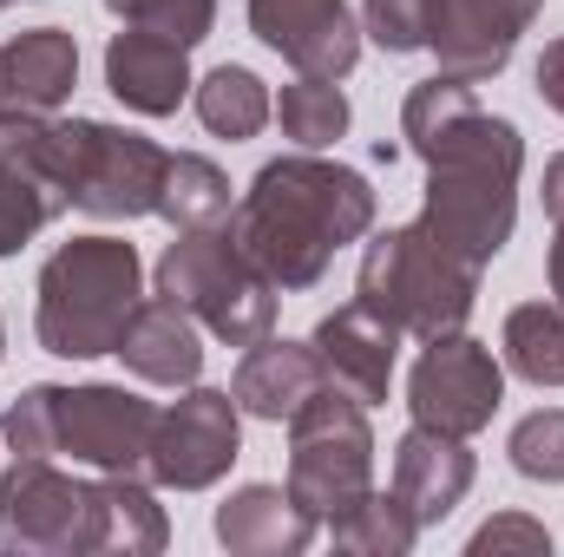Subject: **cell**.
Returning <instances> with one entry per match:
<instances>
[{"label":"cell","instance_id":"1","mask_svg":"<svg viewBox=\"0 0 564 557\" xmlns=\"http://www.w3.org/2000/svg\"><path fill=\"white\" fill-rule=\"evenodd\" d=\"M401 139L426 164L421 230L446 256L486 270L519 223V171H525L519 125L486 112L466 79L433 73L401 106Z\"/></svg>","mask_w":564,"mask_h":557},{"label":"cell","instance_id":"2","mask_svg":"<svg viewBox=\"0 0 564 557\" xmlns=\"http://www.w3.org/2000/svg\"><path fill=\"white\" fill-rule=\"evenodd\" d=\"M375 230V184L322 151L270 157L230 210V243L263 270L270 288L295 295L328 276L335 250Z\"/></svg>","mask_w":564,"mask_h":557},{"label":"cell","instance_id":"3","mask_svg":"<svg viewBox=\"0 0 564 557\" xmlns=\"http://www.w3.org/2000/svg\"><path fill=\"white\" fill-rule=\"evenodd\" d=\"M144 302V263L126 237H73L46 256L40 270V308L33 335L59 361H99L119 348L132 308Z\"/></svg>","mask_w":564,"mask_h":557},{"label":"cell","instance_id":"4","mask_svg":"<svg viewBox=\"0 0 564 557\" xmlns=\"http://www.w3.org/2000/svg\"><path fill=\"white\" fill-rule=\"evenodd\" d=\"M355 302H368L381 321H394L401 335L433 341V335H453L466 328L473 302H479V270L446 256L433 237L414 223H394L381 230L368 250H361V276H355Z\"/></svg>","mask_w":564,"mask_h":557},{"label":"cell","instance_id":"5","mask_svg":"<svg viewBox=\"0 0 564 557\" xmlns=\"http://www.w3.org/2000/svg\"><path fill=\"white\" fill-rule=\"evenodd\" d=\"M158 295L191 308L197 328L230 341V348H257L263 335H276V288L230 243L224 223L217 230H177V243L158 256Z\"/></svg>","mask_w":564,"mask_h":557},{"label":"cell","instance_id":"6","mask_svg":"<svg viewBox=\"0 0 564 557\" xmlns=\"http://www.w3.org/2000/svg\"><path fill=\"white\" fill-rule=\"evenodd\" d=\"M289 492L315 525H335L375 492V433L368 407L341 387H322L289 419Z\"/></svg>","mask_w":564,"mask_h":557},{"label":"cell","instance_id":"7","mask_svg":"<svg viewBox=\"0 0 564 557\" xmlns=\"http://www.w3.org/2000/svg\"><path fill=\"white\" fill-rule=\"evenodd\" d=\"M73 210V139L53 112H0V256Z\"/></svg>","mask_w":564,"mask_h":557},{"label":"cell","instance_id":"8","mask_svg":"<svg viewBox=\"0 0 564 557\" xmlns=\"http://www.w3.org/2000/svg\"><path fill=\"white\" fill-rule=\"evenodd\" d=\"M66 139H73V210L99 223L158 217L171 151H158L144 132L106 125V119H66Z\"/></svg>","mask_w":564,"mask_h":557},{"label":"cell","instance_id":"9","mask_svg":"<svg viewBox=\"0 0 564 557\" xmlns=\"http://www.w3.org/2000/svg\"><path fill=\"white\" fill-rule=\"evenodd\" d=\"M499 401H506V368L466 328L433 335L421 348V361H414V374H408V414H414V426L453 433V439L486 433L492 414H499Z\"/></svg>","mask_w":564,"mask_h":557},{"label":"cell","instance_id":"10","mask_svg":"<svg viewBox=\"0 0 564 557\" xmlns=\"http://www.w3.org/2000/svg\"><path fill=\"white\" fill-rule=\"evenodd\" d=\"M243 452V407L217 387H184V401H171L158 414V439H151V466L144 479L164 492H210Z\"/></svg>","mask_w":564,"mask_h":557},{"label":"cell","instance_id":"11","mask_svg":"<svg viewBox=\"0 0 564 557\" xmlns=\"http://www.w3.org/2000/svg\"><path fill=\"white\" fill-rule=\"evenodd\" d=\"M86 545V479L53 459L13 452L0 472V551L20 557H79Z\"/></svg>","mask_w":564,"mask_h":557},{"label":"cell","instance_id":"12","mask_svg":"<svg viewBox=\"0 0 564 557\" xmlns=\"http://www.w3.org/2000/svg\"><path fill=\"white\" fill-rule=\"evenodd\" d=\"M158 414L164 407H151L144 394L112 387V381L59 387V452L73 466H93V472H144Z\"/></svg>","mask_w":564,"mask_h":557},{"label":"cell","instance_id":"13","mask_svg":"<svg viewBox=\"0 0 564 557\" xmlns=\"http://www.w3.org/2000/svg\"><path fill=\"white\" fill-rule=\"evenodd\" d=\"M250 33L302 79H348L361 59V26L348 0H250Z\"/></svg>","mask_w":564,"mask_h":557},{"label":"cell","instance_id":"14","mask_svg":"<svg viewBox=\"0 0 564 557\" xmlns=\"http://www.w3.org/2000/svg\"><path fill=\"white\" fill-rule=\"evenodd\" d=\"M545 13V0H440V20H433V59L446 79H466V86H486L512 66L519 53V33Z\"/></svg>","mask_w":564,"mask_h":557},{"label":"cell","instance_id":"15","mask_svg":"<svg viewBox=\"0 0 564 557\" xmlns=\"http://www.w3.org/2000/svg\"><path fill=\"white\" fill-rule=\"evenodd\" d=\"M315 354L328 368V387H341L361 407H381L394 387V361H401V328L381 321L368 302H341L335 315L315 321Z\"/></svg>","mask_w":564,"mask_h":557},{"label":"cell","instance_id":"16","mask_svg":"<svg viewBox=\"0 0 564 557\" xmlns=\"http://www.w3.org/2000/svg\"><path fill=\"white\" fill-rule=\"evenodd\" d=\"M106 86L126 112L139 119H171L184 99H191V46L164 40V33H144V26H119L112 46H106Z\"/></svg>","mask_w":564,"mask_h":557},{"label":"cell","instance_id":"17","mask_svg":"<svg viewBox=\"0 0 564 557\" xmlns=\"http://www.w3.org/2000/svg\"><path fill=\"white\" fill-rule=\"evenodd\" d=\"M322 387H328V368H322L315 341H276V335L243 348V361L230 374V401L250 419H270V426H289Z\"/></svg>","mask_w":564,"mask_h":557},{"label":"cell","instance_id":"18","mask_svg":"<svg viewBox=\"0 0 564 557\" xmlns=\"http://www.w3.org/2000/svg\"><path fill=\"white\" fill-rule=\"evenodd\" d=\"M171 538V518L144 472H99L86 479V545L79 557H158Z\"/></svg>","mask_w":564,"mask_h":557},{"label":"cell","instance_id":"19","mask_svg":"<svg viewBox=\"0 0 564 557\" xmlns=\"http://www.w3.org/2000/svg\"><path fill=\"white\" fill-rule=\"evenodd\" d=\"M112 354H119L139 381H151V387H191V381L204 374V328H197V315L177 308L171 295H144Z\"/></svg>","mask_w":564,"mask_h":557},{"label":"cell","instance_id":"20","mask_svg":"<svg viewBox=\"0 0 564 557\" xmlns=\"http://www.w3.org/2000/svg\"><path fill=\"white\" fill-rule=\"evenodd\" d=\"M79 86V40L66 26H26L0 40V112H59Z\"/></svg>","mask_w":564,"mask_h":557},{"label":"cell","instance_id":"21","mask_svg":"<svg viewBox=\"0 0 564 557\" xmlns=\"http://www.w3.org/2000/svg\"><path fill=\"white\" fill-rule=\"evenodd\" d=\"M315 518L295 505L289 485H237L217 505V545L230 557H302L315 545Z\"/></svg>","mask_w":564,"mask_h":557},{"label":"cell","instance_id":"22","mask_svg":"<svg viewBox=\"0 0 564 557\" xmlns=\"http://www.w3.org/2000/svg\"><path fill=\"white\" fill-rule=\"evenodd\" d=\"M473 452H466V439H453V433H433V426H408L401 433V446H394V492L414 505V518L426 525H440V518H453V505L473 492Z\"/></svg>","mask_w":564,"mask_h":557},{"label":"cell","instance_id":"23","mask_svg":"<svg viewBox=\"0 0 564 557\" xmlns=\"http://www.w3.org/2000/svg\"><path fill=\"white\" fill-rule=\"evenodd\" d=\"M191 106H197V119H204V132L210 139H257L270 119H276V99H270V86L250 73V66H210L197 86H191Z\"/></svg>","mask_w":564,"mask_h":557},{"label":"cell","instance_id":"24","mask_svg":"<svg viewBox=\"0 0 564 557\" xmlns=\"http://www.w3.org/2000/svg\"><path fill=\"white\" fill-rule=\"evenodd\" d=\"M230 210H237V197H230L224 164H210L197 151H171L164 190H158V217L171 230H217V223H230Z\"/></svg>","mask_w":564,"mask_h":557},{"label":"cell","instance_id":"25","mask_svg":"<svg viewBox=\"0 0 564 557\" xmlns=\"http://www.w3.org/2000/svg\"><path fill=\"white\" fill-rule=\"evenodd\" d=\"M499 354L519 381L532 387H564V302H519L506 315Z\"/></svg>","mask_w":564,"mask_h":557},{"label":"cell","instance_id":"26","mask_svg":"<svg viewBox=\"0 0 564 557\" xmlns=\"http://www.w3.org/2000/svg\"><path fill=\"white\" fill-rule=\"evenodd\" d=\"M328 538H335V551H348V557H408L421 545V518H414V505L388 485V492H368L355 512H341V518L328 525Z\"/></svg>","mask_w":564,"mask_h":557},{"label":"cell","instance_id":"27","mask_svg":"<svg viewBox=\"0 0 564 557\" xmlns=\"http://www.w3.org/2000/svg\"><path fill=\"white\" fill-rule=\"evenodd\" d=\"M348 119L355 112H348L341 79H302L295 73V86H282L276 99V125L295 151H328L335 139H348Z\"/></svg>","mask_w":564,"mask_h":557},{"label":"cell","instance_id":"28","mask_svg":"<svg viewBox=\"0 0 564 557\" xmlns=\"http://www.w3.org/2000/svg\"><path fill=\"white\" fill-rule=\"evenodd\" d=\"M512 452V472L532 479V485H564V407H539L512 426L506 439Z\"/></svg>","mask_w":564,"mask_h":557},{"label":"cell","instance_id":"29","mask_svg":"<svg viewBox=\"0 0 564 557\" xmlns=\"http://www.w3.org/2000/svg\"><path fill=\"white\" fill-rule=\"evenodd\" d=\"M440 0H361V33L381 53H426Z\"/></svg>","mask_w":564,"mask_h":557},{"label":"cell","instance_id":"30","mask_svg":"<svg viewBox=\"0 0 564 557\" xmlns=\"http://www.w3.org/2000/svg\"><path fill=\"white\" fill-rule=\"evenodd\" d=\"M0 439L13 452H33V459H53L59 452V387H26L0 407Z\"/></svg>","mask_w":564,"mask_h":557},{"label":"cell","instance_id":"31","mask_svg":"<svg viewBox=\"0 0 564 557\" xmlns=\"http://www.w3.org/2000/svg\"><path fill=\"white\" fill-rule=\"evenodd\" d=\"M106 13H119L126 26H144V33H164L177 46H197L217 26V0H106Z\"/></svg>","mask_w":564,"mask_h":557},{"label":"cell","instance_id":"32","mask_svg":"<svg viewBox=\"0 0 564 557\" xmlns=\"http://www.w3.org/2000/svg\"><path fill=\"white\" fill-rule=\"evenodd\" d=\"M506 551L545 557L552 551V532H545L539 518H525V512H499V518H486V525L473 532V545H466V557H506Z\"/></svg>","mask_w":564,"mask_h":557},{"label":"cell","instance_id":"33","mask_svg":"<svg viewBox=\"0 0 564 557\" xmlns=\"http://www.w3.org/2000/svg\"><path fill=\"white\" fill-rule=\"evenodd\" d=\"M532 79H539V99H545V106H552V112L564 119V40H552V46L539 53Z\"/></svg>","mask_w":564,"mask_h":557},{"label":"cell","instance_id":"34","mask_svg":"<svg viewBox=\"0 0 564 557\" xmlns=\"http://www.w3.org/2000/svg\"><path fill=\"white\" fill-rule=\"evenodd\" d=\"M539 197H545V217H552V223H564V151L545 164V184H539Z\"/></svg>","mask_w":564,"mask_h":557},{"label":"cell","instance_id":"35","mask_svg":"<svg viewBox=\"0 0 564 557\" xmlns=\"http://www.w3.org/2000/svg\"><path fill=\"white\" fill-rule=\"evenodd\" d=\"M545 282H552V302H564V223L552 237V250H545Z\"/></svg>","mask_w":564,"mask_h":557},{"label":"cell","instance_id":"36","mask_svg":"<svg viewBox=\"0 0 564 557\" xmlns=\"http://www.w3.org/2000/svg\"><path fill=\"white\" fill-rule=\"evenodd\" d=\"M0 354H7V321H0Z\"/></svg>","mask_w":564,"mask_h":557},{"label":"cell","instance_id":"37","mask_svg":"<svg viewBox=\"0 0 564 557\" xmlns=\"http://www.w3.org/2000/svg\"><path fill=\"white\" fill-rule=\"evenodd\" d=\"M0 7H7V0H0Z\"/></svg>","mask_w":564,"mask_h":557}]
</instances>
